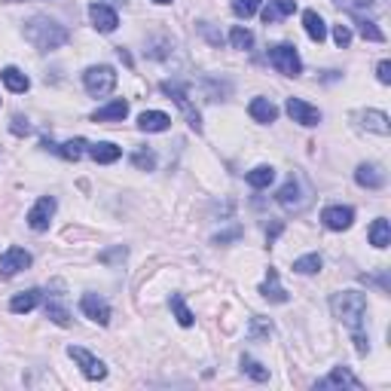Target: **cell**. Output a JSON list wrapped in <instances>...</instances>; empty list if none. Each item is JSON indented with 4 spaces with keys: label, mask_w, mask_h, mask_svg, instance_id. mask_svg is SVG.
<instances>
[{
    "label": "cell",
    "mask_w": 391,
    "mask_h": 391,
    "mask_svg": "<svg viewBox=\"0 0 391 391\" xmlns=\"http://www.w3.org/2000/svg\"><path fill=\"white\" fill-rule=\"evenodd\" d=\"M245 181H248L254 190H266L269 184L275 181V169H272V165H257V169H251V172L245 174Z\"/></svg>",
    "instance_id": "26"
},
{
    "label": "cell",
    "mask_w": 391,
    "mask_h": 391,
    "mask_svg": "<svg viewBox=\"0 0 391 391\" xmlns=\"http://www.w3.org/2000/svg\"><path fill=\"white\" fill-rule=\"evenodd\" d=\"M126 257H128V248H126V245H114V248L101 251V254H98V263H104V266H123Z\"/></svg>",
    "instance_id": "35"
},
{
    "label": "cell",
    "mask_w": 391,
    "mask_h": 391,
    "mask_svg": "<svg viewBox=\"0 0 391 391\" xmlns=\"http://www.w3.org/2000/svg\"><path fill=\"white\" fill-rule=\"evenodd\" d=\"M165 95H169L174 104L181 107V114L187 116V126L193 128V132H202V116H199V110H196L193 104H190V95H187V89L181 86V83H174V80H165L162 86H160Z\"/></svg>",
    "instance_id": "6"
},
{
    "label": "cell",
    "mask_w": 391,
    "mask_h": 391,
    "mask_svg": "<svg viewBox=\"0 0 391 391\" xmlns=\"http://www.w3.org/2000/svg\"><path fill=\"white\" fill-rule=\"evenodd\" d=\"M9 4H16V0H9Z\"/></svg>",
    "instance_id": "48"
},
{
    "label": "cell",
    "mask_w": 391,
    "mask_h": 391,
    "mask_svg": "<svg viewBox=\"0 0 391 391\" xmlns=\"http://www.w3.org/2000/svg\"><path fill=\"white\" fill-rule=\"evenodd\" d=\"M68 355H71V361L80 367V373L86 376V379H92V383H98V379H104L107 376V364L101 358H95L89 349H80V346H71L68 349Z\"/></svg>",
    "instance_id": "7"
},
{
    "label": "cell",
    "mask_w": 391,
    "mask_h": 391,
    "mask_svg": "<svg viewBox=\"0 0 391 391\" xmlns=\"http://www.w3.org/2000/svg\"><path fill=\"white\" fill-rule=\"evenodd\" d=\"M282 232H284V223H282V220H275L272 227H266V239H269V245H272V241H275L278 236H282Z\"/></svg>",
    "instance_id": "44"
},
{
    "label": "cell",
    "mask_w": 391,
    "mask_h": 391,
    "mask_svg": "<svg viewBox=\"0 0 391 391\" xmlns=\"http://www.w3.org/2000/svg\"><path fill=\"white\" fill-rule=\"evenodd\" d=\"M330 312H333V318H339L351 330V339H355L358 355H367V351H370V339H367V333H364L367 294H361V291H339V294H333L330 296Z\"/></svg>",
    "instance_id": "1"
},
{
    "label": "cell",
    "mask_w": 391,
    "mask_h": 391,
    "mask_svg": "<svg viewBox=\"0 0 391 391\" xmlns=\"http://www.w3.org/2000/svg\"><path fill=\"white\" fill-rule=\"evenodd\" d=\"M272 321L269 318H263V315H254L251 318V327H248V339H254V342H260V339H269L272 337Z\"/></svg>",
    "instance_id": "30"
},
{
    "label": "cell",
    "mask_w": 391,
    "mask_h": 391,
    "mask_svg": "<svg viewBox=\"0 0 391 391\" xmlns=\"http://www.w3.org/2000/svg\"><path fill=\"white\" fill-rule=\"evenodd\" d=\"M355 119H358L361 128H367V132H376L383 138L391 135V123H388V116L383 114V110H361V114H355Z\"/></svg>",
    "instance_id": "16"
},
{
    "label": "cell",
    "mask_w": 391,
    "mask_h": 391,
    "mask_svg": "<svg viewBox=\"0 0 391 391\" xmlns=\"http://www.w3.org/2000/svg\"><path fill=\"white\" fill-rule=\"evenodd\" d=\"M46 318L52 324H59V327H71V312L64 309L55 296H49V303H46Z\"/></svg>",
    "instance_id": "32"
},
{
    "label": "cell",
    "mask_w": 391,
    "mask_h": 391,
    "mask_svg": "<svg viewBox=\"0 0 391 391\" xmlns=\"http://www.w3.org/2000/svg\"><path fill=\"white\" fill-rule=\"evenodd\" d=\"M370 245L379 248V251L391 245V227H388L385 217H376L373 220V227H370Z\"/></svg>",
    "instance_id": "27"
},
{
    "label": "cell",
    "mask_w": 391,
    "mask_h": 391,
    "mask_svg": "<svg viewBox=\"0 0 391 391\" xmlns=\"http://www.w3.org/2000/svg\"><path fill=\"white\" fill-rule=\"evenodd\" d=\"M229 43H232V49H241V52H248L251 46H254V34L248 31L245 25H236L229 31Z\"/></svg>",
    "instance_id": "33"
},
{
    "label": "cell",
    "mask_w": 391,
    "mask_h": 391,
    "mask_svg": "<svg viewBox=\"0 0 391 391\" xmlns=\"http://www.w3.org/2000/svg\"><path fill=\"white\" fill-rule=\"evenodd\" d=\"M126 116H128V101L116 98V101H110V104L98 107L95 114H92V123H123Z\"/></svg>",
    "instance_id": "18"
},
{
    "label": "cell",
    "mask_w": 391,
    "mask_h": 391,
    "mask_svg": "<svg viewBox=\"0 0 391 391\" xmlns=\"http://www.w3.org/2000/svg\"><path fill=\"white\" fill-rule=\"evenodd\" d=\"M116 52H119V59H123V61H126V64H132V55H128V52H126V49H123V46H119V49H116Z\"/></svg>",
    "instance_id": "45"
},
{
    "label": "cell",
    "mask_w": 391,
    "mask_h": 391,
    "mask_svg": "<svg viewBox=\"0 0 391 391\" xmlns=\"http://www.w3.org/2000/svg\"><path fill=\"white\" fill-rule=\"evenodd\" d=\"M80 312L86 315V318H92L95 324H101V327H107V324H110V306H107V300L101 294H83Z\"/></svg>",
    "instance_id": "12"
},
{
    "label": "cell",
    "mask_w": 391,
    "mask_h": 391,
    "mask_svg": "<svg viewBox=\"0 0 391 391\" xmlns=\"http://www.w3.org/2000/svg\"><path fill=\"white\" fill-rule=\"evenodd\" d=\"M83 86H86L89 95L95 98H104L116 89V71L110 64H95V68H86L83 73Z\"/></svg>",
    "instance_id": "5"
},
{
    "label": "cell",
    "mask_w": 391,
    "mask_h": 391,
    "mask_svg": "<svg viewBox=\"0 0 391 391\" xmlns=\"http://www.w3.org/2000/svg\"><path fill=\"white\" fill-rule=\"evenodd\" d=\"M355 181H358V187H364V190H383L385 187V172L379 169L376 162H361L355 169Z\"/></svg>",
    "instance_id": "15"
},
{
    "label": "cell",
    "mask_w": 391,
    "mask_h": 391,
    "mask_svg": "<svg viewBox=\"0 0 391 391\" xmlns=\"http://www.w3.org/2000/svg\"><path fill=\"white\" fill-rule=\"evenodd\" d=\"M315 388H318V391H339V388H351V391H358V388H361V379H358L355 373H351L349 367H333L327 376L315 383Z\"/></svg>",
    "instance_id": "10"
},
{
    "label": "cell",
    "mask_w": 391,
    "mask_h": 391,
    "mask_svg": "<svg viewBox=\"0 0 391 391\" xmlns=\"http://www.w3.org/2000/svg\"><path fill=\"white\" fill-rule=\"evenodd\" d=\"M260 296L269 300V303H287V300H291L287 291L282 287V282H278V269H272V266L266 269V282L260 284Z\"/></svg>",
    "instance_id": "17"
},
{
    "label": "cell",
    "mask_w": 391,
    "mask_h": 391,
    "mask_svg": "<svg viewBox=\"0 0 391 391\" xmlns=\"http://www.w3.org/2000/svg\"><path fill=\"white\" fill-rule=\"evenodd\" d=\"M275 199H278V205H282L284 211L300 214L306 205L312 202V187H309V181H306L303 174H291L284 187L275 193Z\"/></svg>",
    "instance_id": "3"
},
{
    "label": "cell",
    "mask_w": 391,
    "mask_h": 391,
    "mask_svg": "<svg viewBox=\"0 0 391 391\" xmlns=\"http://www.w3.org/2000/svg\"><path fill=\"white\" fill-rule=\"evenodd\" d=\"M376 80L383 83V86H388L391 83V61L385 59V61H379V68H376Z\"/></svg>",
    "instance_id": "43"
},
{
    "label": "cell",
    "mask_w": 391,
    "mask_h": 391,
    "mask_svg": "<svg viewBox=\"0 0 391 391\" xmlns=\"http://www.w3.org/2000/svg\"><path fill=\"white\" fill-rule=\"evenodd\" d=\"M321 223L333 232H342L355 223V208H349V205H327L321 211Z\"/></svg>",
    "instance_id": "13"
},
{
    "label": "cell",
    "mask_w": 391,
    "mask_h": 391,
    "mask_svg": "<svg viewBox=\"0 0 391 391\" xmlns=\"http://www.w3.org/2000/svg\"><path fill=\"white\" fill-rule=\"evenodd\" d=\"M260 6H263V0H232V13L239 18H251L254 13H260Z\"/></svg>",
    "instance_id": "38"
},
{
    "label": "cell",
    "mask_w": 391,
    "mask_h": 391,
    "mask_svg": "<svg viewBox=\"0 0 391 391\" xmlns=\"http://www.w3.org/2000/svg\"><path fill=\"white\" fill-rule=\"evenodd\" d=\"M132 165H135V169H141V172H153L156 169V153L147 150V147H141V150L132 153Z\"/></svg>",
    "instance_id": "37"
},
{
    "label": "cell",
    "mask_w": 391,
    "mask_h": 391,
    "mask_svg": "<svg viewBox=\"0 0 391 391\" xmlns=\"http://www.w3.org/2000/svg\"><path fill=\"white\" fill-rule=\"evenodd\" d=\"M287 116L294 119V123H300L306 128H312V126H318L321 123V110L309 104V101H303V98H287Z\"/></svg>",
    "instance_id": "11"
},
{
    "label": "cell",
    "mask_w": 391,
    "mask_h": 391,
    "mask_svg": "<svg viewBox=\"0 0 391 391\" xmlns=\"http://www.w3.org/2000/svg\"><path fill=\"white\" fill-rule=\"evenodd\" d=\"M31 263H34V257L28 254L25 248H18V245L6 248L4 254H0V278H13V275H18L22 269H28Z\"/></svg>",
    "instance_id": "9"
},
{
    "label": "cell",
    "mask_w": 391,
    "mask_h": 391,
    "mask_svg": "<svg viewBox=\"0 0 391 391\" xmlns=\"http://www.w3.org/2000/svg\"><path fill=\"white\" fill-rule=\"evenodd\" d=\"M294 9H296V0H269V6H263V22L275 25L278 18L291 16Z\"/></svg>",
    "instance_id": "25"
},
{
    "label": "cell",
    "mask_w": 391,
    "mask_h": 391,
    "mask_svg": "<svg viewBox=\"0 0 391 391\" xmlns=\"http://www.w3.org/2000/svg\"><path fill=\"white\" fill-rule=\"evenodd\" d=\"M9 132L22 138V135H28V132H31V126H28V119H25V116H18V114H16L13 119H9Z\"/></svg>",
    "instance_id": "39"
},
{
    "label": "cell",
    "mask_w": 391,
    "mask_h": 391,
    "mask_svg": "<svg viewBox=\"0 0 391 391\" xmlns=\"http://www.w3.org/2000/svg\"><path fill=\"white\" fill-rule=\"evenodd\" d=\"M236 239H241V227H232L227 232H217V236H214V245H227V241H236Z\"/></svg>",
    "instance_id": "42"
},
{
    "label": "cell",
    "mask_w": 391,
    "mask_h": 391,
    "mask_svg": "<svg viewBox=\"0 0 391 391\" xmlns=\"http://www.w3.org/2000/svg\"><path fill=\"white\" fill-rule=\"evenodd\" d=\"M169 306H172V312H174V318H178V324H181V327H193V324H196L193 312L187 309V303H184V294H172Z\"/></svg>",
    "instance_id": "29"
},
{
    "label": "cell",
    "mask_w": 391,
    "mask_h": 391,
    "mask_svg": "<svg viewBox=\"0 0 391 391\" xmlns=\"http://www.w3.org/2000/svg\"><path fill=\"white\" fill-rule=\"evenodd\" d=\"M355 25H358V34L364 37V40H370V43H385L383 28H379L373 18H355Z\"/></svg>",
    "instance_id": "31"
},
{
    "label": "cell",
    "mask_w": 391,
    "mask_h": 391,
    "mask_svg": "<svg viewBox=\"0 0 391 391\" xmlns=\"http://www.w3.org/2000/svg\"><path fill=\"white\" fill-rule=\"evenodd\" d=\"M25 40L40 52H52V49H61L71 40V31L49 16H34L25 22Z\"/></svg>",
    "instance_id": "2"
},
{
    "label": "cell",
    "mask_w": 391,
    "mask_h": 391,
    "mask_svg": "<svg viewBox=\"0 0 391 391\" xmlns=\"http://www.w3.org/2000/svg\"><path fill=\"white\" fill-rule=\"evenodd\" d=\"M89 150V144H86V138H73V141H68V144H59V153L61 160H68V162H77L83 153Z\"/></svg>",
    "instance_id": "28"
},
{
    "label": "cell",
    "mask_w": 391,
    "mask_h": 391,
    "mask_svg": "<svg viewBox=\"0 0 391 391\" xmlns=\"http://www.w3.org/2000/svg\"><path fill=\"white\" fill-rule=\"evenodd\" d=\"M241 373H248L254 383H266V379H269V370L260 364V361L248 358V355H241Z\"/></svg>",
    "instance_id": "34"
},
{
    "label": "cell",
    "mask_w": 391,
    "mask_h": 391,
    "mask_svg": "<svg viewBox=\"0 0 391 391\" xmlns=\"http://www.w3.org/2000/svg\"><path fill=\"white\" fill-rule=\"evenodd\" d=\"M303 28H306V34H309V40H315V43H324V37H327V25H324V18L315 13V9H306L303 13Z\"/></svg>",
    "instance_id": "23"
},
{
    "label": "cell",
    "mask_w": 391,
    "mask_h": 391,
    "mask_svg": "<svg viewBox=\"0 0 391 391\" xmlns=\"http://www.w3.org/2000/svg\"><path fill=\"white\" fill-rule=\"evenodd\" d=\"M55 208H59L55 196H40V199L34 202V208L28 211V227H31L34 232H46L52 217H55Z\"/></svg>",
    "instance_id": "8"
},
{
    "label": "cell",
    "mask_w": 391,
    "mask_h": 391,
    "mask_svg": "<svg viewBox=\"0 0 391 391\" xmlns=\"http://www.w3.org/2000/svg\"><path fill=\"white\" fill-rule=\"evenodd\" d=\"M40 300H43V291H37V287H31V291H22V294H16L13 300H9V312L25 315V312L37 309V303H40Z\"/></svg>",
    "instance_id": "21"
},
{
    "label": "cell",
    "mask_w": 391,
    "mask_h": 391,
    "mask_svg": "<svg viewBox=\"0 0 391 391\" xmlns=\"http://www.w3.org/2000/svg\"><path fill=\"white\" fill-rule=\"evenodd\" d=\"M294 272H300V275H315V272H321V257L318 254H306L300 260H294Z\"/></svg>",
    "instance_id": "36"
},
{
    "label": "cell",
    "mask_w": 391,
    "mask_h": 391,
    "mask_svg": "<svg viewBox=\"0 0 391 391\" xmlns=\"http://www.w3.org/2000/svg\"><path fill=\"white\" fill-rule=\"evenodd\" d=\"M269 64L278 71V73H284V77H300L303 73V59H300V52H296V46L291 43H275V46H269Z\"/></svg>",
    "instance_id": "4"
},
{
    "label": "cell",
    "mask_w": 391,
    "mask_h": 391,
    "mask_svg": "<svg viewBox=\"0 0 391 391\" xmlns=\"http://www.w3.org/2000/svg\"><path fill=\"white\" fill-rule=\"evenodd\" d=\"M248 114H251V119H254V123L269 126V123H275V119H278V107L269 98H254L248 104Z\"/></svg>",
    "instance_id": "20"
},
{
    "label": "cell",
    "mask_w": 391,
    "mask_h": 391,
    "mask_svg": "<svg viewBox=\"0 0 391 391\" xmlns=\"http://www.w3.org/2000/svg\"><path fill=\"white\" fill-rule=\"evenodd\" d=\"M199 31L205 34V40H208L211 46H220V43H223V34H217V31H214V28H211V22H199Z\"/></svg>",
    "instance_id": "40"
},
{
    "label": "cell",
    "mask_w": 391,
    "mask_h": 391,
    "mask_svg": "<svg viewBox=\"0 0 391 391\" xmlns=\"http://www.w3.org/2000/svg\"><path fill=\"white\" fill-rule=\"evenodd\" d=\"M86 153H89L98 165H110V162H116L119 156H123V150H119L116 144H110V141H98V144H92Z\"/></svg>",
    "instance_id": "24"
},
{
    "label": "cell",
    "mask_w": 391,
    "mask_h": 391,
    "mask_svg": "<svg viewBox=\"0 0 391 391\" xmlns=\"http://www.w3.org/2000/svg\"><path fill=\"white\" fill-rule=\"evenodd\" d=\"M153 4H160V6H165V4H172V0H153Z\"/></svg>",
    "instance_id": "46"
},
{
    "label": "cell",
    "mask_w": 391,
    "mask_h": 391,
    "mask_svg": "<svg viewBox=\"0 0 391 391\" xmlns=\"http://www.w3.org/2000/svg\"><path fill=\"white\" fill-rule=\"evenodd\" d=\"M169 126H172V116L162 114V110H144L138 116V128L141 132H169Z\"/></svg>",
    "instance_id": "19"
},
{
    "label": "cell",
    "mask_w": 391,
    "mask_h": 391,
    "mask_svg": "<svg viewBox=\"0 0 391 391\" xmlns=\"http://www.w3.org/2000/svg\"><path fill=\"white\" fill-rule=\"evenodd\" d=\"M333 40H337L339 49H346V46L351 43V31L346 25H337V28H333Z\"/></svg>",
    "instance_id": "41"
},
{
    "label": "cell",
    "mask_w": 391,
    "mask_h": 391,
    "mask_svg": "<svg viewBox=\"0 0 391 391\" xmlns=\"http://www.w3.org/2000/svg\"><path fill=\"white\" fill-rule=\"evenodd\" d=\"M89 18H92V25H95V31H101V34H114L116 25H119L116 9H110L107 4H92L89 6Z\"/></svg>",
    "instance_id": "14"
},
{
    "label": "cell",
    "mask_w": 391,
    "mask_h": 391,
    "mask_svg": "<svg viewBox=\"0 0 391 391\" xmlns=\"http://www.w3.org/2000/svg\"><path fill=\"white\" fill-rule=\"evenodd\" d=\"M0 80H4V86L9 92H16V95H22V92L31 89V80H28V73H22L18 68H13V64L0 71Z\"/></svg>",
    "instance_id": "22"
},
{
    "label": "cell",
    "mask_w": 391,
    "mask_h": 391,
    "mask_svg": "<svg viewBox=\"0 0 391 391\" xmlns=\"http://www.w3.org/2000/svg\"><path fill=\"white\" fill-rule=\"evenodd\" d=\"M114 4H126V0H114Z\"/></svg>",
    "instance_id": "47"
}]
</instances>
